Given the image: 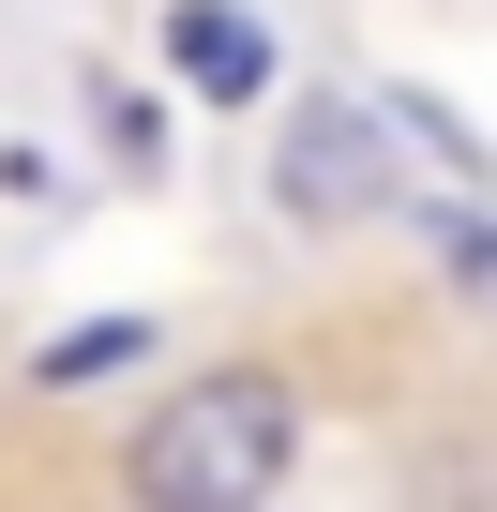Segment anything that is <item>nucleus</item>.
Returning a JSON list of instances; mask_svg holds the SVG:
<instances>
[{
    "label": "nucleus",
    "mask_w": 497,
    "mask_h": 512,
    "mask_svg": "<svg viewBox=\"0 0 497 512\" xmlns=\"http://www.w3.org/2000/svg\"><path fill=\"white\" fill-rule=\"evenodd\" d=\"M377 166H392V106H317L302 136H287V211H362L377 196Z\"/></svg>",
    "instance_id": "nucleus-2"
},
{
    "label": "nucleus",
    "mask_w": 497,
    "mask_h": 512,
    "mask_svg": "<svg viewBox=\"0 0 497 512\" xmlns=\"http://www.w3.org/2000/svg\"><path fill=\"white\" fill-rule=\"evenodd\" d=\"M106 362H136V317H91V332L46 347V377H106Z\"/></svg>",
    "instance_id": "nucleus-4"
},
{
    "label": "nucleus",
    "mask_w": 497,
    "mask_h": 512,
    "mask_svg": "<svg viewBox=\"0 0 497 512\" xmlns=\"http://www.w3.org/2000/svg\"><path fill=\"white\" fill-rule=\"evenodd\" d=\"M166 61H181V76H196L211 106H241V91L272 76V31L241 16V0H181V16H166Z\"/></svg>",
    "instance_id": "nucleus-3"
},
{
    "label": "nucleus",
    "mask_w": 497,
    "mask_h": 512,
    "mask_svg": "<svg viewBox=\"0 0 497 512\" xmlns=\"http://www.w3.org/2000/svg\"><path fill=\"white\" fill-rule=\"evenodd\" d=\"M287 467H302V392H287V377H257V362L181 377V392L136 422V452H121L136 512H272V482H287Z\"/></svg>",
    "instance_id": "nucleus-1"
}]
</instances>
